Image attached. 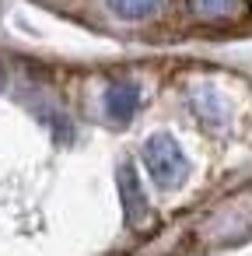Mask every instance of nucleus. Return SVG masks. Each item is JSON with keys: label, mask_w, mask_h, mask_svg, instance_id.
I'll return each mask as SVG.
<instances>
[{"label": "nucleus", "mask_w": 252, "mask_h": 256, "mask_svg": "<svg viewBox=\"0 0 252 256\" xmlns=\"http://www.w3.org/2000/svg\"><path fill=\"white\" fill-rule=\"evenodd\" d=\"M140 162H144V168H147V176L154 179L158 190H175L189 176V158L172 134H151L144 140Z\"/></svg>", "instance_id": "obj_1"}, {"label": "nucleus", "mask_w": 252, "mask_h": 256, "mask_svg": "<svg viewBox=\"0 0 252 256\" xmlns=\"http://www.w3.org/2000/svg\"><path fill=\"white\" fill-rule=\"evenodd\" d=\"M193 112H196V120L207 123L210 130H221V126L228 123V116H231L228 102L217 95L214 84H196V92H193Z\"/></svg>", "instance_id": "obj_2"}, {"label": "nucleus", "mask_w": 252, "mask_h": 256, "mask_svg": "<svg viewBox=\"0 0 252 256\" xmlns=\"http://www.w3.org/2000/svg\"><path fill=\"white\" fill-rule=\"evenodd\" d=\"M140 106V88L133 81H112L105 88V112L116 120V123H126Z\"/></svg>", "instance_id": "obj_3"}, {"label": "nucleus", "mask_w": 252, "mask_h": 256, "mask_svg": "<svg viewBox=\"0 0 252 256\" xmlns=\"http://www.w3.org/2000/svg\"><path fill=\"white\" fill-rule=\"evenodd\" d=\"M119 193H123V207H126V221H137L144 214V190H140V179L133 172V165H119Z\"/></svg>", "instance_id": "obj_4"}, {"label": "nucleus", "mask_w": 252, "mask_h": 256, "mask_svg": "<svg viewBox=\"0 0 252 256\" xmlns=\"http://www.w3.org/2000/svg\"><path fill=\"white\" fill-rule=\"evenodd\" d=\"M109 11L123 22H144L161 11V0H105Z\"/></svg>", "instance_id": "obj_5"}, {"label": "nucleus", "mask_w": 252, "mask_h": 256, "mask_svg": "<svg viewBox=\"0 0 252 256\" xmlns=\"http://www.w3.org/2000/svg\"><path fill=\"white\" fill-rule=\"evenodd\" d=\"M235 4L238 0H189L193 14H200V18H228L235 11Z\"/></svg>", "instance_id": "obj_6"}, {"label": "nucleus", "mask_w": 252, "mask_h": 256, "mask_svg": "<svg viewBox=\"0 0 252 256\" xmlns=\"http://www.w3.org/2000/svg\"><path fill=\"white\" fill-rule=\"evenodd\" d=\"M0 88H4V67H0Z\"/></svg>", "instance_id": "obj_7"}]
</instances>
